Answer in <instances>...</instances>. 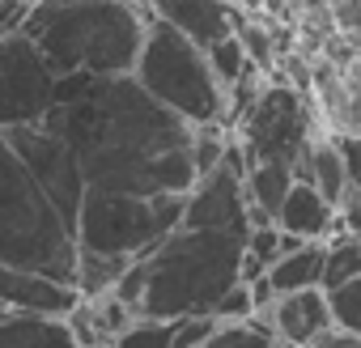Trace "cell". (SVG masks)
Wrapping results in <instances>:
<instances>
[{"mask_svg":"<svg viewBox=\"0 0 361 348\" xmlns=\"http://www.w3.org/2000/svg\"><path fill=\"white\" fill-rule=\"evenodd\" d=\"M81 170V183L119 196H188L196 183L192 128L132 77H73L43 119Z\"/></svg>","mask_w":361,"mask_h":348,"instance_id":"1","label":"cell"},{"mask_svg":"<svg viewBox=\"0 0 361 348\" xmlns=\"http://www.w3.org/2000/svg\"><path fill=\"white\" fill-rule=\"evenodd\" d=\"M243 242V234L178 225L153 251L132 259L111 293L136 318H209L213 306L238 285Z\"/></svg>","mask_w":361,"mask_h":348,"instance_id":"2","label":"cell"},{"mask_svg":"<svg viewBox=\"0 0 361 348\" xmlns=\"http://www.w3.org/2000/svg\"><path fill=\"white\" fill-rule=\"evenodd\" d=\"M149 0H30L22 35L56 81L132 77Z\"/></svg>","mask_w":361,"mask_h":348,"instance_id":"3","label":"cell"},{"mask_svg":"<svg viewBox=\"0 0 361 348\" xmlns=\"http://www.w3.org/2000/svg\"><path fill=\"white\" fill-rule=\"evenodd\" d=\"M0 268L43 272L68 285L77 268L73 221L51 204L5 136H0Z\"/></svg>","mask_w":361,"mask_h":348,"instance_id":"4","label":"cell"},{"mask_svg":"<svg viewBox=\"0 0 361 348\" xmlns=\"http://www.w3.org/2000/svg\"><path fill=\"white\" fill-rule=\"evenodd\" d=\"M132 81L170 115H178L188 128H209L226 123V89L217 85L209 56L188 43L183 35H174L157 18L145 26L140 56L132 64Z\"/></svg>","mask_w":361,"mask_h":348,"instance_id":"5","label":"cell"},{"mask_svg":"<svg viewBox=\"0 0 361 348\" xmlns=\"http://www.w3.org/2000/svg\"><path fill=\"white\" fill-rule=\"evenodd\" d=\"M183 221V196H119L85 187L73 217L77 251L102 259H140Z\"/></svg>","mask_w":361,"mask_h":348,"instance_id":"6","label":"cell"},{"mask_svg":"<svg viewBox=\"0 0 361 348\" xmlns=\"http://www.w3.org/2000/svg\"><path fill=\"white\" fill-rule=\"evenodd\" d=\"M230 132H234L238 149L247 153V170L255 161H281L293 170L302 161V153L310 149V140L323 136L327 128L319 123L310 94L272 77V81H264V89L255 94V102L238 115V123Z\"/></svg>","mask_w":361,"mask_h":348,"instance_id":"7","label":"cell"},{"mask_svg":"<svg viewBox=\"0 0 361 348\" xmlns=\"http://www.w3.org/2000/svg\"><path fill=\"white\" fill-rule=\"evenodd\" d=\"M56 77L30 47V39L18 30L0 39V132L43 123L56 102Z\"/></svg>","mask_w":361,"mask_h":348,"instance_id":"8","label":"cell"},{"mask_svg":"<svg viewBox=\"0 0 361 348\" xmlns=\"http://www.w3.org/2000/svg\"><path fill=\"white\" fill-rule=\"evenodd\" d=\"M13 153L26 161V170L39 179V187L51 196V204L73 221L77 209H81V196H85V183H81V170L68 153V144L60 136H51L43 123H30V128H13V132H0Z\"/></svg>","mask_w":361,"mask_h":348,"instance_id":"9","label":"cell"},{"mask_svg":"<svg viewBox=\"0 0 361 348\" xmlns=\"http://www.w3.org/2000/svg\"><path fill=\"white\" fill-rule=\"evenodd\" d=\"M188 230H221V234H243L247 238V196H243V174L230 170L226 161L192 183L183 196V221Z\"/></svg>","mask_w":361,"mask_h":348,"instance_id":"10","label":"cell"},{"mask_svg":"<svg viewBox=\"0 0 361 348\" xmlns=\"http://www.w3.org/2000/svg\"><path fill=\"white\" fill-rule=\"evenodd\" d=\"M247 323H255L259 331H268L281 348H306L310 340H319L323 331H331L327 293H323V289L281 293V297H272V306L255 310Z\"/></svg>","mask_w":361,"mask_h":348,"instance_id":"11","label":"cell"},{"mask_svg":"<svg viewBox=\"0 0 361 348\" xmlns=\"http://www.w3.org/2000/svg\"><path fill=\"white\" fill-rule=\"evenodd\" d=\"M149 18H157L174 35H183L200 51L217 47L221 39H234L243 22V13L230 0H149Z\"/></svg>","mask_w":361,"mask_h":348,"instance_id":"12","label":"cell"},{"mask_svg":"<svg viewBox=\"0 0 361 348\" xmlns=\"http://www.w3.org/2000/svg\"><path fill=\"white\" fill-rule=\"evenodd\" d=\"M77 306H81V293L68 280L43 276V272L0 268V310L30 314V318H68Z\"/></svg>","mask_w":361,"mask_h":348,"instance_id":"13","label":"cell"},{"mask_svg":"<svg viewBox=\"0 0 361 348\" xmlns=\"http://www.w3.org/2000/svg\"><path fill=\"white\" fill-rule=\"evenodd\" d=\"M272 225L285 234V238H298V242H331L340 238V221H336V204H327L314 187L306 183H293V192L285 196V204L276 209Z\"/></svg>","mask_w":361,"mask_h":348,"instance_id":"14","label":"cell"},{"mask_svg":"<svg viewBox=\"0 0 361 348\" xmlns=\"http://www.w3.org/2000/svg\"><path fill=\"white\" fill-rule=\"evenodd\" d=\"M323 263H327V242H302L285 255H276L264 272L268 289L281 293H302V289H323Z\"/></svg>","mask_w":361,"mask_h":348,"instance_id":"15","label":"cell"},{"mask_svg":"<svg viewBox=\"0 0 361 348\" xmlns=\"http://www.w3.org/2000/svg\"><path fill=\"white\" fill-rule=\"evenodd\" d=\"M0 348H81L64 318H30L0 310Z\"/></svg>","mask_w":361,"mask_h":348,"instance_id":"16","label":"cell"},{"mask_svg":"<svg viewBox=\"0 0 361 348\" xmlns=\"http://www.w3.org/2000/svg\"><path fill=\"white\" fill-rule=\"evenodd\" d=\"M361 276V242L357 238H331L327 242V263H323V289H336L344 280Z\"/></svg>","mask_w":361,"mask_h":348,"instance_id":"17","label":"cell"},{"mask_svg":"<svg viewBox=\"0 0 361 348\" xmlns=\"http://www.w3.org/2000/svg\"><path fill=\"white\" fill-rule=\"evenodd\" d=\"M204 56H209V68H213L217 85L226 89V98H230V89H234L243 77H251V64H247V56H243L238 39H221V43H217V47H209Z\"/></svg>","mask_w":361,"mask_h":348,"instance_id":"18","label":"cell"},{"mask_svg":"<svg viewBox=\"0 0 361 348\" xmlns=\"http://www.w3.org/2000/svg\"><path fill=\"white\" fill-rule=\"evenodd\" d=\"M323 293H327L331 327H340L348 335H361V276L357 280H344L336 289H323Z\"/></svg>","mask_w":361,"mask_h":348,"instance_id":"19","label":"cell"},{"mask_svg":"<svg viewBox=\"0 0 361 348\" xmlns=\"http://www.w3.org/2000/svg\"><path fill=\"white\" fill-rule=\"evenodd\" d=\"M200 348H281V344L268 331H259L255 323H217Z\"/></svg>","mask_w":361,"mask_h":348,"instance_id":"20","label":"cell"},{"mask_svg":"<svg viewBox=\"0 0 361 348\" xmlns=\"http://www.w3.org/2000/svg\"><path fill=\"white\" fill-rule=\"evenodd\" d=\"M174 323H157V318H136L132 327H123L106 348H170Z\"/></svg>","mask_w":361,"mask_h":348,"instance_id":"21","label":"cell"},{"mask_svg":"<svg viewBox=\"0 0 361 348\" xmlns=\"http://www.w3.org/2000/svg\"><path fill=\"white\" fill-rule=\"evenodd\" d=\"M251 314H255V306H251V289L238 280V285H234L217 306H213V314H209V318H213V323H247Z\"/></svg>","mask_w":361,"mask_h":348,"instance_id":"22","label":"cell"},{"mask_svg":"<svg viewBox=\"0 0 361 348\" xmlns=\"http://www.w3.org/2000/svg\"><path fill=\"white\" fill-rule=\"evenodd\" d=\"M336 221H340V234L344 238H357L361 242V192L357 187H344L340 200H336Z\"/></svg>","mask_w":361,"mask_h":348,"instance_id":"23","label":"cell"},{"mask_svg":"<svg viewBox=\"0 0 361 348\" xmlns=\"http://www.w3.org/2000/svg\"><path fill=\"white\" fill-rule=\"evenodd\" d=\"M213 318H174V335H170V348H200L209 335H213Z\"/></svg>","mask_w":361,"mask_h":348,"instance_id":"24","label":"cell"},{"mask_svg":"<svg viewBox=\"0 0 361 348\" xmlns=\"http://www.w3.org/2000/svg\"><path fill=\"white\" fill-rule=\"evenodd\" d=\"M327 18L336 35H361V0H327Z\"/></svg>","mask_w":361,"mask_h":348,"instance_id":"25","label":"cell"},{"mask_svg":"<svg viewBox=\"0 0 361 348\" xmlns=\"http://www.w3.org/2000/svg\"><path fill=\"white\" fill-rule=\"evenodd\" d=\"M336 149H340V161H344L348 187L361 192V136H336Z\"/></svg>","mask_w":361,"mask_h":348,"instance_id":"26","label":"cell"},{"mask_svg":"<svg viewBox=\"0 0 361 348\" xmlns=\"http://www.w3.org/2000/svg\"><path fill=\"white\" fill-rule=\"evenodd\" d=\"M26 13H30V0H0V39L18 35Z\"/></svg>","mask_w":361,"mask_h":348,"instance_id":"27","label":"cell"},{"mask_svg":"<svg viewBox=\"0 0 361 348\" xmlns=\"http://www.w3.org/2000/svg\"><path fill=\"white\" fill-rule=\"evenodd\" d=\"M306 348H361V335H348V331L331 327V331H323L319 340H310Z\"/></svg>","mask_w":361,"mask_h":348,"instance_id":"28","label":"cell"},{"mask_svg":"<svg viewBox=\"0 0 361 348\" xmlns=\"http://www.w3.org/2000/svg\"><path fill=\"white\" fill-rule=\"evenodd\" d=\"M230 5H234L243 18H264V5H268V0H230Z\"/></svg>","mask_w":361,"mask_h":348,"instance_id":"29","label":"cell"}]
</instances>
